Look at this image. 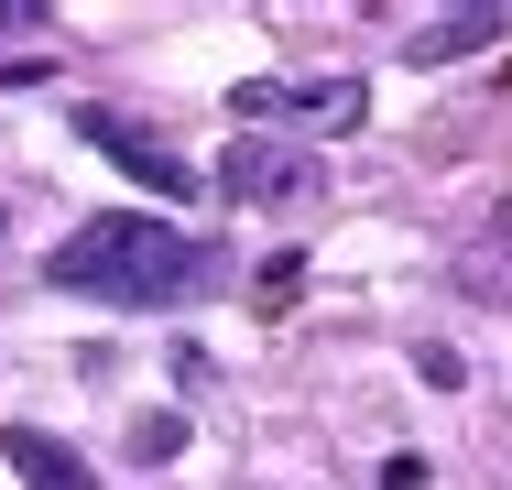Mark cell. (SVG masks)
I'll use <instances>...</instances> for the list:
<instances>
[{
  "instance_id": "obj_1",
  "label": "cell",
  "mask_w": 512,
  "mask_h": 490,
  "mask_svg": "<svg viewBox=\"0 0 512 490\" xmlns=\"http://www.w3.org/2000/svg\"><path fill=\"white\" fill-rule=\"evenodd\" d=\"M44 284L55 294H99V305H186V294L218 284V251L186 240L175 218L120 207V218H88L77 240L44 251Z\"/></svg>"
},
{
  "instance_id": "obj_2",
  "label": "cell",
  "mask_w": 512,
  "mask_h": 490,
  "mask_svg": "<svg viewBox=\"0 0 512 490\" xmlns=\"http://www.w3.org/2000/svg\"><path fill=\"white\" fill-rule=\"evenodd\" d=\"M371 98H360V77H240L229 88V120H306V131H349Z\"/></svg>"
},
{
  "instance_id": "obj_7",
  "label": "cell",
  "mask_w": 512,
  "mask_h": 490,
  "mask_svg": "<svg viewBox=\"0 0 512 490\" xmlns=\"http://www.w3.org/2000/svg\"><path fill=\"white\" fill-rule=\"evenodd\" d=\"M131 458H142V469L186 458V414H131Z\"/></svg>"
},
{
  "instance_id": "obj_3",
  "label": "cell",
  "mask_w": 512,
  "mask_h": 490,
  "mask_svg": "<svg viewBox=\"0 0 512 490\" xmlns=\"http://www.w3.org/2000/svg\"><path fill=\"white\" fill-rule=\"evenodd\" d=\"M77 131H88V142H109V164H120L131 186H153V196H197V164H186V153H164L142 120H120V109H77Z\"/></svg>"
},
{
  "instance_id": "obj_5",
  "label": "cell",
  "mask_w": 512,
  "mask_h": 490,
  "mask_svg": "<svg viewBox=\"0 0 512 490\" xmlns=\"http://www.w3.org/2000/svg\"><path fill=\"white\" fill-rule=\"evenodd\" d=\"M0 458H11V480H22V490H99V469H88L66 436H44V425H11Z\"/></svg>"
},
{
  "instance_id": "obj_6",
  "label": "cell",
  "mask_w": 512,
  "mask_h": 490,
  "mask_svg": "<svg viewBox=\"0 0 512 490\" xmlns=\"http://www.w3.org/2000/svg\"><path fill=\"white\" fill-rule=\"evenodd\" d=\"M512 11H447V22H425L414 33V66H447V55H480V44H502Z\"/></svg>"
},
{
  "instance_id": "obj_4",
  "label": "cell",
  "mask_w": 512,
  "mask_h": 490,
  "mask_svg": "<svg viewBox=\"0 0 512 490\" xmlns=\"http://www.w3.org/2000/svg\"><path fill=\"white\" fill-rule=\"evenodd\" d=\"M316 153H295V142H240L229 164H218V186L240 196V207H295V196H316Z\"/></svg>"
}]
</instances>
